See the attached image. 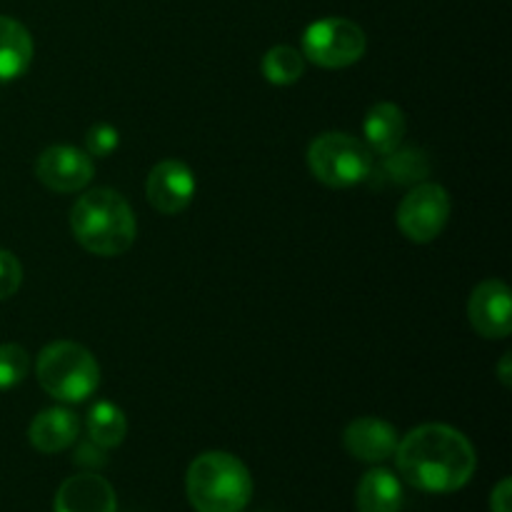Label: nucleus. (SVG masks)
Here are the masks:
<instances>
[{"label":"nucleus","mask_w":512,"mask_h":512,"mask_svg":"<svg viewBox=\"0 0 512 512\" xmlns=\"http://www.w3.org/2000/svg\"><path fill=\"white\" fill-rule=\"evenodd\" d=\"M490 510L493 512H512V480L503 478L495 490L490 493Z\"/></svg>","instance_id":"obj_23"},{"label":"nucleus","mask_w":512,"mask_h":512,"mask_svg":"<svg viewBox=\"0 0 512 512\" xmlns=\"http://www.w3.org/2000/svg\"><path fill=\"white\" fill-rule=\"evenodd\" d=\"M405 113L395 103H378L368 110L363 123V143L368 145L373 153L388 155L400 148L405 138Z\"/></svg>","instance_id":"obj_14"},{"label":"nucleus","mask_w":512,"mask_h":512,"mask_svg":"<svg viewBox=\"0 0 512 512\" xmlns=\"http://www.w3.org/2000/svg\"><path fill=\"white\" fill-rule=\"evenodd\" d=\"M185 493L198 512H243L253 495V478L240 458L210 450L190 463Z\"/></svg>","instance_id":"obj_3"},{"label":"nucleus","mask_w":512,"mask_h":512,"mask_svg":"<svg viewBox=\"0 0 512 512\" xmlns=\"http://www.w3.org/2000/svg\"><path fill=\"white\" fill-rule=\"evenodd\" d=\"M128 435V420L125 413L113 403H98L88 413V438L98 448H118Z\"/></svg>","instance_id":"obj_17"},{"label":"nucleus","mask_w":512,"mask_h":512,"mask_svg":"<svg viewBox=\"0 0 512 512\" xmlns=\"http://www.w3.org/2000/svg\"><path fill=\"white\" fill-rule=\"evenodd\" d=\"M368 48L363 28L348 18L315 20L303 33V55L310 63L328 70L350 68Z\"/></svg>","instance_id":"obj_6"},{"label":"nucleus","mask_w":512,"mask_h":512,"mask_svg":"<svg viewBox=\"0 0 512 512\" xmlns=\"http://www.w3.org/2000/svg\"><path fill=\"white\" fill-rule=\"evenodd\" d=\"M70 230L88 253L115 258L133 248L138 220L118 190L93 188L75 200L70 210Z\"/></svg>","instance_id":"obj_2"},{"label":"nucleus","mask_w":512,"mask_h":512,"mask_svg":"<svg viewBox=\"0 0 512 512\" xmlns=\"http://www.w3.org/2000/svg\"><path fill=\"white\" fill-rule=\"evenodd\" d=\"M395 463L405 483L423 493H455L465 488L478 468L473 443L460 430L428 423L410 430L395 450Z\"/></svg>","instance_id":"obj_1"},{"label":"nucleus","mask_w":512,"mask_h":512,"mask_svg":"<svg viewBox=\"0 0 512 512\" xmlns=\"http://www.w3.org/2000/svg\"><path fill=\"white\" fill-rule=\"evenodd\" d=\"M385 173H390V178L395 175V183H413V180H423L428 173V160L423 158V153L408 148V150H393V153L385 155Z\"/></svg>","instance_id":"obj_20"},{"label":"nucleus","mask_w":512,"mask_h":512,"mask_svg":"<svg viewBox=\"0 0 512 512\" xmlns=\"http://www.w3.org/2000/svg\"><path fill=\"white\" fill-rule=\"evenodd\" d=\"M468 320L478 335L488 340H503L512 333L510 288L503 280H483L470 293Z\"/></svg>","instance_id":"obj_9"},{"label":"nucleus","mask_w":512,"mask_h":512,"mask_svg":"<svg viewBox=\"0 0 512 512\" xmlns=\"http://www.w3.org/2000/svg\"><path fill=\"white\" fill-rule=\"evenodd\" d=\"M398 430L380 418H358L345 428L343 445L360 463H385L395 458L398 450Z\"/></svg>","instance_id":"obj_12"},{"label":"nucleus","mask_w":512,"mask_h":512,"mask_svg":"<svg viewBox=\"0 0 512 512\" xmlns=\"http://www.w3.org/2000/svg\"><path fill=\"white\" fill-rule=\"evenodd\" d=\"M118 140V130H115L113 125H95V128L88 130V138H85V143H88V150H85V153L105 158V155H110L118 148Z\"/></svg>","instance_id":"obj_22"},{"label":"nucleus","mask_w":512,"mask_h":512,"mask_svg":"<svg viewBox=\"0 0 512 512\" xmlns=\"http://www.w3.org/2000/svg\"><path fill=\"white\" fill-rule=\"evenodd\" d=\"M498 375H500V383H503L505 388H510V385H512V380H510V375H512V358H510V353H505L503 358H500Z\"/></svg>","instance_id":"obj_24"},{"label":"nucleus","mask_w":512,"mask_h":512,"mask_svg":"<svg viewBox=\"0 0 512 512\" xmlns=\"http://www.w3.org/2000/svg\"><path fill=\"white\" fill-rule=\"evenodd\" d=\"M30 373V355L23 345H0V390H10L23 383Z\"/></svg>","instance_id":"obj_19"},{"label":"nucleus","mask_w":512,"mask_h":512,"mask_svg":"<svg viewBox=\"0 0 512 512\" xmlns=\"http://www.w3.org/2000/svg\"><path fill=\"white\" fill-rule=\"evenodd\" d=\"M195 173L180 160H160L145 180L148 203L163 215H178L193 203Z\"/></svg>","instance_id":"obj_10"},{"label":"nucleus","mask_w":512,"mask_h":512,"mask_svg":"<svg viewBox=\"0 0 512 512\" xmlns=\"http://www.w3.org/2000/svg\"><path fill=\"white\" fill-rule=\"evenodd\" d=\"M35 175L53 193H78L95 175L93 158L73 145H50L35 160Z\"/></svg>","instance_id":"obj_8"},{"label":"nucleus","mask_w":512,"mask_h":512,"mask_svg":"<svg viewBox=\"0 0 512 512\" xmlns=\"http://www.w3.org/2000/svg\"><path fill=\"white\" fill-rule=\"evenodd\" d=\"M450 220V195L438 183H420L400 200L398 228L413 243H433Z\"/></svg>","instance_id":"obj_7"},{"label":"nucleus","mask_w":512,"mask_h":512,"mask_svg":"<svg viewBox=\"0 0 512 512\" xmlns=\"http://www.w3.org/2000/svg\"><path fill=\"white\" fill-rule=\"evenodd\" d=\"M308 168L328 188H353L373 175V150L348 133H323L310 143Z\"/></svg>","instance_id":"obj_5"},{"label":"nucleus","mask_w":512,"mask_h":512,"mask_svg":"<svg viewBox=\"0 0 512 512\" xmlns=\"http://www.w3.org/2000/svg\"><path fill=\"white\" fill-rule=\"evenodd\" d=\"M55 512H118L113 485L95 473L70 475L55 493Z\"/></svg>","instance_id":"obj_11"},{"label":"nucleus","mask_w":512,"mask_h":512,"mask_svg":"<svg viewBox=\"0 0 512 512\" xmlns=\"http://www.w3.org/2000/svg\"><path fill=\"white\" fill-rule=\"evenodd\" d=\"M405 503L403 483L385 468H373L360 478L355 505L358 512H400Z\"/></svg>","instance_id":"obj_15"},{"label":"nucleus","mask_w":512,"mask_h":512,"mask_svg":"<svg viewBox=\"0 0 512 512\" xmlns=\"http://www.w3.org/2000/svg\"><path fill=\"white\" fill-rule=\"evenodd\" d=\"M80 420L68 408L40 410L28 428V440L38 453H63L78 440Z\"/></svg>","instance_id":"obj_13"},{"label":"nucleus","mask_w":512,"mask_h":512,"mask_svg":"<svg viewBox=\"0 0 512 512\" xmlns=\"http://www.w3.org/2000/svg\"><path fill=\"white\" fill-rule=\"evenodd\" d=\"M23 283V265L10 250H0V300L13 298Z\"/></svg>","instance_id":"obj_21"},{"label":"nucleus","mask_w":512,"mask_h":512,"mask_svg":"<svg viewBox=\"0 0 512 512\" xmlns=\"http://www.w3.org/2000/svg\"><path fill=\"white\" fill-rule=\"evenodd\" d=\"M35 378L50 398L75 405L98 390L100 365L85 345L58 340L40 350L35 360Z\"/></svg>","instance_id":"obj_4"},{"label":"nucleus","mask_w":512,"mask_h":512,"mask_svg":"<svg viewBox=\"0 0 512 512\" xmlns=\"http://www.w3.org/2000/svg\"><path fill=\"white\" fill-rule=\"evenodd\" d=\"M33 38L18 20L0 15V80H15L33 63Z\"/></svg>","instance_id":"obj_16"},{"label":"nucleus","mask_w":512,"mask_h":512,"mask_svg":"<svg viewBox=\"0 0 512 512\" xmlns=\"http://www.w3.org/2000/svg\"><path fill=\"white\" fill-rule=\"evenodd\" d=\"M263 75L273 85H293L303 78L305 58L290 45H275L263 55Z\"/></svg>","instance_id":"obj_18"}]
</instances>
